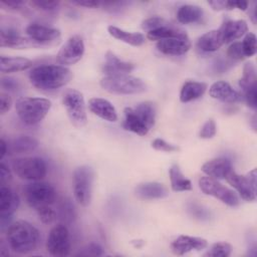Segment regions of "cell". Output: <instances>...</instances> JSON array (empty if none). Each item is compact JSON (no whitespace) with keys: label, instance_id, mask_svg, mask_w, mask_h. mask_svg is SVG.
Listing matches in <instances>:
<instances>
[{"label":"cell","instance_id":"6da1fadb","mask_svg":"<svg viewBox=\"0 0 257 257\" xmlns=\"http://www.w3.org/2000/svg\"><path fill=\"white\" fill-rule=\"evenodd\" d=\"M6 237L10 248L19 254H27L37 249L40 243V233L31 223L17 220L9 224Z\"/></svg>","mask_w":257,"mask_h":257},{"label":"cell","instance_id":"7a4b0ae2","mask_svg":"<svg viewBox=\"0 0 257 257\" xmlns=\"http://www.w3.org/2000/svg\"><path fill=\"white\" fill-rule=\"evenodd\" d=\"M72 78V72L64 65H40L29 72L31 84L39 90L51 91L66 85Z\"/></svg>","mask_w":257,"mask_h":257},{"label":"cell","instance_id":"3957f363","mask_svg":"<svg viewBox=\"0 0 257 257\" xmlns=\"http://www.w3.org/2000/svg\"><path fill=\"white\" fill-rule=\"evenodd\" d=\"M123 112V128L139 136L148 135L156 122L157 109L151 101H143L135 106H127Z\"/></svg>","mask_w":257,"mask_h":257},{"label":"cell","instance_id":"277c9868","mask_svg":"<svg viewBox=\"0 0 257 257\" xmlns=\"http://www.w3.org/2000/svg\"><path fill=\"white\" fill-rule=\"evenodd\" d=\"M51 108V101L44 97H19L15 101V110L22 122L28 125L39 123Z\"/></svg>","mask_w":257,"mask_h":257},{"label":"cell","instance_id":"5b68a950","mask_svg":"<svg viewBox=\"0 0 257 257\" xmlns=\"http://www.w3.org/2000/svg\"><path fill=\"white\" fill-rule=\"evenodd\" d=\"M99 84L104 90L115 94H137L147 89L143 79L130 74L105 75Z\"/></svg>","mask_w":257,"mask_h":257},{"label":"cell","instance_id":"8992f818","mask_svg":"<svg viewBox=\"0 0 257 257\" xmlns=\"http://www.w3.org/2000/svg\"><path fill=\"white\" fill-rule=\"evenodd\" d=\"M94 172L90 166H79L73 172V195L76 202L83 207L90 204Z\"/></svg>","mask_w":257,"mask_h":257},{"label":"cell","instance_id":"52a82bcc","mask_svg":"<svg viewBox=\"0 0 257 257\" xmlns=\"http://www.w3.org/2000/svg\"><path fill=\"white\" fill-rule=\"evenodd\" d=\"M24 195L27 204L35 211L52 206L57 197L54 187L41 181H33V183L28 184L24 190Z\"/></svg>","mask_w":257,"mask_h":257},{"label":"cell","instance_id":"ba28073f","mask_svg":"<svg viewBox=\"0 0 257 257\" xmlns=\"http://www.w3.org/2000/svg\"><path fill=\"white\" fill-rule=\"evenodd\" d=\"M12 170L22 180L41 181L47 173V166L38 157H23L12 161Z\"/></svg>","mask_w":257,"mask_h":257},{"label":"cell","instance_id":"9c48e42d","mask_svg":"<svg viewBox=\"0 0 257 257\" xmlns=\"http://www.w3.org/2000/svg\"><path fill=\"white\" fill-rule=\"evenodd\" d=\"M62 102L71 123L76 127H82L87 122L86 108L83 94L74 88L65 90Z\"/></svg>","mask_w":257,"mask_h":257},{"label":"cell","instance_id":"30bf717a","mask_svg":"<svg viewBox=\"0 0 257 257\" xmlns=\"http://www.w3.org/2000/svg\"><path fill=\"white\" fill-rule=\"evenodd\" d=\"M199 187L205 195L215 197L230 207L238 206L240 203L238 195L233 190L222 185L218 180L208 176L201 177L199 179Z\"/></svg>","mask_w":257,"mask_h":257},{"label":"cell","instance_id":"8fae6325","mask_svg":"<svg viewBox=\"0 0 257 257\" xmlns=\"http://www.w3.org/2000/svg\"><path fill=\"white\" fill-rule=\"evenodd\" d=\"M227 182L238 192L240 197L247 201L256 200V170H251L246 175H239L232 170L226 177Z\"/></svg>","mask_w":257,"mask_h":257},{"label":"cell","instance_id":"7c38bea8","mask_svg":"<svg viewBox=\"0 0 257 257\" xmlns=\"http://www.w3.org/2000/svg\"><path fill=\"white\" fill-rule=\"evenodd\" d=\"M70 236L67 227L64 224H59L54 226L47 237L46 240V250L47 252L56 257H63L70 252Z\"/></svg>","mask_w":257,"mask_h":257},{"label":"cell","instance_id":"4fadbf2b","mask_svg":"<svg viewBox=\"0 0 257 257\" xmlns=\"http://www.w3.org/2000/svg\"><path fill=\"white\" fill-rule=\"evenodd\" d=\"M25 32L38 47L53 46L59 42L61 37V32L59 29L45 26L39 23L29 24L26 27Z\"/></svg>","mask_w":257,"mask_h":257},{"label":"cell","instance_id":"5bb4252c","mask_svg":"<svg viewBox=\"0 0 257 257\" xmlns=\"http://www.w3.org/2000/svg\"><path fill=\"white\" fill-rule=\"evenodd\" d=\"M84 49L83 39L79 35H72L58 51L56 55L57 61L63 65H72L81 59Z\"/></svg>","mask_w":257,"mask_h":257},{"label":"cell","instance_id":"9a60e30c","mask_svg":"<svg viewBox=\"0 0 257 257\" xmlns=\"http://www.w3.org/2000/svg\"><path fill=\"white\" fill-rule=\"evenodd\" d=\"M208 242L201 237L180 235L171 243V250L176 255H184L193 250L201 251L207 248Z\"/></svg>","mask_w":257,"mask_h":257},{"label":"cell","instance_id":"2e32d148","mask_svg":"<svg viewBox=\"0 0 257 257\" xmlns=\"http://www.w3.org/2000/svg\"><path fill=\"white\" fill-rule=\"evenodd\" d=\"M0 45L2 47H11V48H30L38 47L34 41H32L28 36H22L16 29L7 27L1 28L0 31Z\"/></svg>","mask_w":257,"mask_h":257},{"label":"cell","instance_id":"e0dca14e","mask_svg":"<svg viewBox=\"0 0 257 257\" xmlns=\"http://www.w3.org/2000/svg\"><path fill=\"white\" fill-rule=\"evenodd\" d=\"M209 94L212 98L227 103H235L242 100V94L235 90L229 82L224 80L214 82L209 87Z\"/></svg>","mask_w":257,"mask_h":257},{"label":"cell","instance_id":"ac0fdd59","mask_svg":"<svg viewBox=\"0 0 257 257\" xmlns=\"http://www.w3.org/2000/svg\"><path fill=\"white\" fill-rule=\"evenodd\" d=\"M221 37L225 43L233 42L234 40L240 38L248 31V24L245 20H225L220 28L218 29Z\"/></svg>","mask_w":257,"mask_h":257},{"label":"cell","instance_id":"d6986e66","mask_svg":"<svg viewBox=\"0 0 257 257\" xmlns=\"http://www.w3.org/2000/svg\"><path fill=\"white\" fill-rule=\"evenodd\" d=\"M191 48L189 37H178L160 40L157 43V49L166 55H183Z\"/></svg>","mask_w":257,"mask_h":257},{"label":"cell","instance_id":"ffe728a7","mask_svg":"<svg viewBox=\"0 0 257 257\" xmlns=\"http://www.w3.org/2000/svg\"><path fill=\"white\" fill-rule=\"evenodd\" d=\"M134 69H135L134 63L121 60L111 51L106 52L104 63L102 64V72L105 75L128 74Z\"/></svg>","mask_w":257,"mask_h":257},{"label":"cell","instance_id":"44dd1931","mask_svg":"<svg viewBox=\"0 0 257 257\" xmlns=\"http://www.w3.org/2000/svg\"><path fill=\"white\" fill-rule=\"evenodd\" d=\"M20 199L17 193L8 186L0 187V218L11 217L18 209Z\"/></svg>","mask_w":257,"mask_h":257},{"label":"cell","instance_id":"7402d4cb","mask_svg":"<svg viewBox=\"0 0 257 257\" xmlns=\"http://www.w3.org/2000/svg\"><path fill=\"white\" fill-rule=\"evenodd\" d=\"M233 170L231 162L226 158H217L203 164L202 172L215 180H224Z\"/></svg>","mask_w":257,"mask_h":257},{"label":"cell","instance_id":"603a6c76","mask_svg":"<svg viewBox=\"0 0 257 257\" xmlns=\"http://www.w3.org/2000/svg\"><path fill=\"white\" fill-rule=\"evenodd\" d=\"M88 108L89 110L97 115L98 117L114 122L117 120V112L112 103L101 97H92L88 100Z\"/></svg>","mask_w":257,"mask_h":257},{"label":"cell","instance_id":"cb8c5ba5","mask_svg":"<svg viewBox=\"0 0 257 257\" xmlns=\"http://www.w3.org/2000/svg\"><path fill=\"white\" fill-rule=\"evenodd\" d=\"M135 194L144 200L163 199L169 196V191L164 184L158 182H146L135 188Z\"/></svg>","mask_w":257,"mask_h":257},{"label":"cell","instance_id":"d4e9b609","mask_svg":"<svg viewBox=\"0 0 257 257\" xmlns=\"http://www.w3.org/2000/svg\"><path fill=\"white\" fill-rule=\"evenodd\" d=\"M203 9L194 4H184L177 11V19L182 24H194L203 21Z\"/></svg>","mask_w":257,"mask_h":257},{"label":"cell","instance_id":"484cf974","mask_svg":"<svg viewBox=\"0 0 257 257\" xmlns=\"http://www.w3.org/2000/svg\"><path fill=\"white\" fill-rule=\"evenodd\" d=\"M223 44L224 41L218 29L206 32L197 40V47L204 52L217 51Z\"/></svg>","mask_w":257,"mask_h":257},{"label":"cell","instance_id":"4316f807","mask_svg":"<svg viewBox=\"0 0 257 257\" xmlns=\"http://www.w3.org/2000/svg\"><path fill=\"white\" fill-rule=\"evenodd\" d=\"M32 66V61L26 57L19 56H1L0 70L3 73H10L16 71L26 70Z\"/></svg>","mask_w":257,"mask_h":257},{"label":"cell","instance_id":"83f0119b","mask_svg":"<svg viewBox=\"0 0 257 257\" xmlns=\"http://www.w3.org/2000/svg\"><path fill=\"white\" fill-rule=\"evenodd\" d=\"M207 90V84L200 81H186L180 91V100L182 102H189L200 98Z\"/></svg>","mask_w":257,"mask_h":257},{"label":"cell","instance_id":"f1b7e54d","mask_svg":"<svg viewBox=\"0 0 257 257\" xmlns=\"http://www.w3.org/2000/svg\"><path fill=\"white\" fill-rule=\"evenodd\" d=\"M108 33L115 39L120 40L124 43H127L133 46H140L145 43V36L144 34L140 32H132V31H125L119 27L109 25L107 27Z\"/></svg>","mask_w":257,"mask_h":257},{"label":"cell","instance_id":"f546056e","mask_svg":"<svg viewBox=\"0 0 257 257\" xmlns=\"http://www.w3.org/2000/svg\"><path fill=\"white\" fill-rule=\"evenodd\" d=\"M38 147V142L29 136H20L8 144V154H26L33 152Z\"/></svg>","mask_w":257,"mask_h":257},{"label":"cell","instance_id":"4dcf8cb0","mask_svg":"<svg viewBox=\"0 0 257 257\" xmlns=\"http://www.w3.org/2000/svg\"><path fill=\"white\" fill-rule=\"evenodd\" d=\"M171 188L175 192H184L192 190V182L185 177L178 164H174L170 168Z\"/></svg>","mask_w":257,"mask_h":257},{"label":"cell","instance_id":"1f68e13d","mask_svg":"<svg viewBox=\"0 0 257 257\" xmlns=\"http://www.w3.org/2000/svg\"><path fill=\"white\" fill-rule=\"evenodd\" d=\"M147 37L150 39V40H157V41H160V40H164V39H170V38H178V37H188L187 33L176 27L175 25H173L172 23L167 25V26H164V27H160L158 29H155V30H152V31H149L147 33Z\"/></svg>","mask_w":257,"mask_h":257},{"label":"cell","instance_id":"d6a6232c","mask_svg":"<svg viewBox=\"0 0 257 257\" xmlns=\"http://www.w3.org/2000/svg\"><path fill=\"white\" fill-rule=\"evenodd\" d=\"M256 68L253 62L245 63L243 67V74L239 80V86L243 92L256 87Z\"/></svg>","mask_w":257,"mask_h":257},{"label":"cell","instance_id":"836d02e7","mask_svg":"<svg viewBox=\"0 0 257 257\" xmlns=\"http://www.w3.org/2000/svg\"><path fill=\"white\" fill-rule=\"evenodd\" d=\"M233 247L228 242H217L214 243L211 248L204 254L209 257H228L232 253Z\"/></svg>","mask_w":257,"mask_h":257},{"label":"cell","instance_id":"e575fe53","mask_svg":"<svg viewBox=\"0 0 257 257\" xmlns=\"http://www.w3.org/2000/svg\"><path fill=\"white\" fill-rule=\"evenodd\" d=\"M256 35L253 32H247L244 39L241 41L242 49L245 57H251L256 53L257 45H256Z\"/></svg>","mask_w":257,"mask_h":257},{"label":"cell","instance_id":"d590c367","mask_svg":"<svg viewBox=\"0 0 257 257\" xmlns=\"http://www.w3.org/2000/svg\"><path fill=\"white\" fill-rule=\"evenodd\" d=\"M169 24H171V23L169 21H167L166 19H164L163 17H161V16H152V17H149V18L145 19L142 22V28L149 32V31L158 29L160 27L167 26Z\"/></svg>","mask_w":257,"mask_h":257},{"label":"cell","instance_id":"8d00e7d4","mask_svg":"<svg viewBox=\"0 0 257 257\" xmlns=\"http://www.w3.org/2000/svg\"><path fill=\"white\" fill-rule=\"evenodd\" d=\"M36 213L38 215L39 220L43 224H46V225L51 224L56 219V217H57V214L54 211V209L52 208V206L40 208V209L36 210Z\"/></svg>","mask_w":257,"mask_h":257},{"label":"cell","instance_id":"74e56055","mask_svg":"<svg viewBox=\"0 0 257 257\" xmlns=\"http://www.w3.org/2000/svg\"><path fill=\"white\" fill-rule=\"evenodd\" d=\"M152 148L157 150V151H161V152H166V153H174V152H179L180 151V147L170 144L168 142H166L163 139L157 138L155 139L152 144H151Z\"/></svg>","mask_w":257,"mask_h":257},{"label":"cell","instance_id":"f35d334b","mask_svg":"<svg viewBox=\"0 0 257 257\" xmlns=\"http://www.w3.org/2000/svg\"><path fill=\"white\" fill-rule=\"evenodd\" d=\"M217 133V125L214 119L210 118L208 119L201 127L200 132H199V137L201 139H212Z\"/></svg>","mask_w":257,"mask_h":257},{"label":"cell","instance_id":"ab89813d","mask_svg":"<svg viewBox=\"0 0 257 257\" xmlns=\"http://www.w3.org/2000/svg\"><path fill=\"white\" fill-rule=\"evenodd\" d=\"M227 55L234 60H242L245 58L241 42H233L227 50Z\"/></svg>","mask_w":257,"mask_h":257},{"label":"cell","instance_id":"60d3db41","mask_svg":"<svg viewBox=\"0 0 257 257\" xmlns=\"http://www.w3.org/2000/svg\"><path fill=\"white\" fill-rule=\"evenodd\" d=\"M30 4L42 11H46V12H51L54 11L58 8L59 6V2L56 1H40V0H35V1H31Z\"/></svg>","mask_w":257,"mask_h":257},{"label":"cell","instance_id":"b9f144b4","mask_svg":"<svg viewBox=\"0 0 257 257\" xmlns=\"http://www.w3.org/2000/svg\"><path fill=\"white\" fill-rule=\"evenodd\" d=\"M103 254L104 252L102 247L95 243H91L87 245L82 249L81 252L78 253V255H81V256H101Z\"/></svg>","mask_w":257,"mask_h":257},{"label":"cell","instance_id":"7bdbcfd3","mask_svg":"<svg viewBox=\"0 0 257 257\" xmlns=\"http://www.w3.org/2000/svg\"><path fill=\"white\" fill-rule=\"evenodd\" d=\"M208 4L212 7L214 10H233L236 8V1H222V0H216V1H208Z\"/></svg>","mask_w":257,"mask_h":257},{"label":"cell","instance_id":"ee69618b","mask_svg":"<svg viewBox=\"0 0 257 257\" xmlns=\"http://www.w3.org/2000/svg\"><path fill=\"white\" fill-rule=\"evenodd\" d=\"M1 87L6 91H16L20 88V83L15 78L2 77L1 78Z\"/></svg>","mask_w":257,"mask_h":257},{"label":"cell","instance_id":"f6af8a7d","mask_svg":"<svg viewBox=\"0 0 257 257\" xmlns=\"http://www.w3.org/2000/svg\"><path fill=\"white\" fill-rule=\"evenodd\" d=\"M242 97H244L248 106H250L253 109L256 108V106H257V89H256V87L243 92Z\"/></svg>","mask_w":257,"mask_h":257},{"label":"cell","instance_id":"bcb514c9","mask_svg":"<svg viewBox=\"0 0 257 257\" xmlns=\"http://www.w3.org/2000/svg\"><path fill=\"white\" fill-rule=\"evenodd\" d=\"M12 180V174L8 166L2 161L0 165V185L6 186Z\"/></svg>","mask_w":257,"mask_h":257},{"label":"cell","instance_id":"7dc6e473","mask_svg":"<svg viewBox=\"0 0 257 257\" xmlns=\"http://www.w3.org/2000/svg\"><path fill=\"white\" fill-rule=\"evenodd\" d=\"M11 105H12L11 97L7 93H1V96H0V109H1V113L4 114L5 112H7L10 109Z\"/></svg>","mask_w":257,"mask_h":257},{"label":"cell","instance_id":"c3c4849f","mask_svg":"<svg viewBox=\"0 0 257 257\" xmlns=\"http://www.w3.org/2000/svg\"><path fill=\"white\" fill-rule=\"evenodd\" d=\"M59 212H60V217L63 219H71L73 217V208L70 206V204H65L64 202L60 205L59 207Z\"/></svg>","mask_w":257,"mask_h":257},{"label":"cell","instance_id":"681fc988","mask_svg":"<svg viewBox=\"0 0 257 257\" xmlns=\"http://www.w3.org/2000/svg\"><path fill=\"white\" fill-rule=\"evenodd\" d=\"M73 4H76L78 6H83L86 8H96L99 3L96 1H88V0H84V1H73Z\"/></svg>","mask_w":257,"mask_h":257},{"label":"cell","instance_id":"f907efd6","mask_svg":"<svg viewBox=\"0 0 257 257\" xmlns=\"http://www.w3.org/2000/svg\"><path fill=\"white\" fill-rule=\"evenodd\" d=\"M2 4L6 5L7 7H10L11 9H16L19 10L23 7L24 2L23 1H3Z\"/></svg>","mask_w":257,"mask_h":257},{"label":"cell","instance_id":"816d5d0a","mask_svg":"<svg viewBox=\"0 0 257 257\" xmlns=\"http://www.w3.org/2000/svg\"><path fill=\"white\" fill-rule=\"evenodd\" d=\"M0 147H1L0 159H1V161H2L3 158L5 157V155L8 154V144L5 142L4 139H1V141H0Z\"/></svg>","mask_w":257,"mask_h":257},{"label":"cell","instance_id":"f5cc1de1","mask_svg":"<svg viewBox=\"0 0 257 257\" xmlns=\"http://www.w3.org/2000/svg\"><path fill=\"white\" fill-rule=\"evenodd\" d=\"M236 8L240 9L242 11L247 10L248 8V2H243V1H236Z\"/></svg>","mask_w":257,"mask_h":257}]
</instances>
